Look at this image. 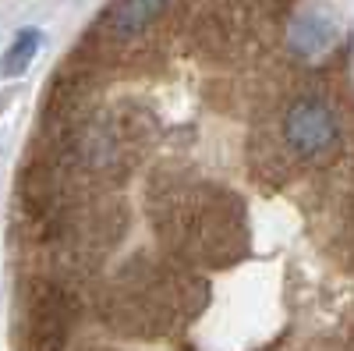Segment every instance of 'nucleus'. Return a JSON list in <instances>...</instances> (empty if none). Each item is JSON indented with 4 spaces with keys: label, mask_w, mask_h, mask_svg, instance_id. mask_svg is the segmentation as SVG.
Here are the masks:
<instances>
[{
    "label": "nucleus",
    "mask_w": 354,
    "mask_h": 351,
    "mask_svg": "<svg viewBox=\"0 0 354 351\" xmlns=\"http://www.w3.org/2000/svg\"><path fill=\"white\" fill-rule=\"evenodd\" d=\"M36 50H39V33H36V28H25V33H18V39L8 46L4 61H0V75H21L28 64H32Z\"/></svg>",
    "instance_id": "f03ea898"
},
{
    "label": "nucleus",
    "mask_w": 354,
    "mask_h": 351,
    "mask_svg": "<svg viewBox=\"0 0 354 351\" xmlns=\"http://www.w3.org/2000/svg\"><path fill=\"white\" fill-rule=\"evenodd\" d=\"M167 8L170 0H113L100 15L88 39H96L100 46H110V50H131L153 36V28L160 25Z\"/></svg>",
    "instance_id": "f257e3e1"
}]
</instances>
